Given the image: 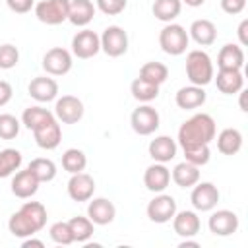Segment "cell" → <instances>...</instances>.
Here are the masks:
<instances>
[{
  "label": "cell",
  "instance_id": "cell-45",
  "mask_svg": "<svg viewBox=\"0 0 248 248\" xmlns=\"http://www.w3.org/2000/svg\"><path fill=\"white\" fill-rule=\"evenodd\" d=\"M246 31H248V19H242V21H240V25H238V39H240V46H246V45H248V35H246Z\"/></svg>",
  "mask_w": 248,
  "mask_h": 248
},
{
  "label": "cell",
  "instance_id": "cell-6",
  "mask_svg": "<svg viewBox=\"0 0 248 248\" xmlns=\"http://www.w3.org/2000/svg\"><path fill=\"white\" fill-rule=\"evenodd\" d=\"M101 37V50L110 56V58H118L122 54H126L128 50V33L120 27V25H108Z\"/></svg>",
  "mask_w": 248,
  "mask_h": 248
},
{
  "label": "cell",
  "instance_id": "cell-35",
  "mask_svg": "<svg viewBox=\"0 0 248 248\" xmlns=\"http://www.w3.org/2000/svg\"><path fill=\"white\" fill-rule=\"evenodd\" d=\"M62 167H64V170L70 172V174L81 172V170H85V167H87V157H85V153H83L81 149L70 147V149H66V151L62 153Z\"/></svg>",
  "mask_w": 248,
  "mask_h": 248
},
{
  "label": "cell",
  "instance_id": "cell-20",
  "mask_svg": "<svg viewBox=\"0 0 248 248\" xmlns=\"http://www.w3.org/2000/svg\"><path fill=\"white\" fill-rule=\"evenodd\" d=\"M147 151H149V157L155 163H169L176 157L178 145L170 136H157L155 140L149 141Z\"/></svg>",
  "mask_w": 248,
  "mask_h": 248
},
{
  "label": "cell",
  "instance_id": "cell-7",
  "mask_svg": "<svg viewBox=\"0 0 248 248\" xmlns=\"http://www.w3.org/2000/svg\"><path fill=\"white\" fill-rule=\"evenodd\" d=\"M159 112L151 105H140L130 114V126L138 136H151L159 128Z\"/></svg>",
  "mask_w": 248,
  "mask_h": 248
},
{
  "label": "cell",
  "instance_id": "cell-4",
  "mask_svg": "<svg viewBox=\"0 0 248 248\" xmlns=\"http://www.w3.org/2000/svg\"><path fill=\"white\" fill-rule=\"evenodd\" d=\"M190 43L188 31L178 25V23H167L161 31H159V45L161 50L170 54V56H180L186 52V46Z\"/></svg>",
  "mask_w": 248,
  "mask_h": 248
},
{
  "label": "cell",
  "instance_id": "cell-32",
  "mask_svg": "<svg viewBox=\"0 0 248 248\" xmlns=\"http://www.w3.org/2000/svg\"><path fill=\"white\" fill-rule=\"evenodd\" d=\"M138 78H141V79H145V81H149L153 85H161L169 78V68L163 62H145L140 68V76Z\"/></svg>",
  "mask_w": 248,
  "mask_h": 248
},
{
  "label": "cell",
  "instance_id": "cell-15",
  "mask_svg": "<svg viewBox=\"0 0 248 248\" xmlns=\"http://www.w3.org/2000/svg\"><path fill=\"white\" fill-rule=\"evenodd\" d=\"M68 196L74 202H89L95 194V180L87 172H76L68 180Z\"/></svg>",
  "mask_w": 248,
  "mask_h": 248
},
{
  "label": "cell",
  "instance_id": "cell-27",
  "mask_svg": "<svg viewBox=\"0 0 248 248\" xmlns=\"http://www.w3.org/2000/svg\"><path fill=\"white\" fill-rule=\"evenodd\" d=\"M170 178L178 188H192L196 182H200V167H196L188 161H182V163L174 165Z\"/></svg>",
  "mask_w": 248,
  "mask_h": 248
},
{
  "label": "cell",
  "instance_id": "cell-19",
  "mask_svg": "<svg viewBox=\"0 0 248 248\" xmlns=\"http://www.w3.org/2000/svg\"><path fill=\"white\" fill-rule=\"evenodd\" d=\"M87 217L95 225H108L116 217V207L107 198H91L87 203Z\"/></svg>",
  "mask_w": 248,
  "mask_h": 248
},
{
  "label": "cell",
  "instance_id": "cell-11",
  "mask_svg": "<svg viewBox=\"0 0 248 248\" xmlns=\"http://www.w3.org/2000/svg\"><path fill=\"white\" fill-rule=\"evenodd\" d=\"M33 132V138H35V143L41 147V149H46V151H52L60 145L62 141V130H60V122L56 120V116L45 120L43 124H39Z\"/></svg>",
  "mask_w": 248,
  "mask_h": 248
},
{
  "label": "cell",
  "instance_id": "cell-38",
  "mask_svg": "<svg viewBox=\"0 0 248 248\" xmlns=\"http://www.w3.org/2000/svg\"><path fill=\"white\" fill-rule=\"evenodd\" d=\"M48 236L52 242L56 244H62V246H68L74 242V236H72V231H70V225L68 221H56L50 225L48 229Z\"/></svg>",
  "mask_w": 248,
  "mask_h": 248
},
{
  "label": "cell",
  "instance_id": "cell-39",
  "mask_svg": "<svg viewBox=\"0 0 248 248\" xmlns=\"http://www.w3.org/2000/svg\"><path fill=\"white\" fill-rule=\"evenodd\" d=\"M21 128V122L14 116V114H0V140H14L17 138Z\"/></svg>",
  "mask_w": 248,
  "mask_h": 248
},
{
  "label": "cell",
  "instance_id": "cell-31",
  "mask_svg": "<svg viewBox=\"0 0 248 248\" xmlns=\"http://www.w3.org/2000/svg\"><path fill=\"white\" fill-rule=\"evenodd\" d=\"M21 163H23V155L17 149H12V147L2 149L0 151V178H8L14 172H17Z\"/></svg>",
  "mask_w": 248,
  "mask_h": 248
},
{
  "label": "cell",
  "instance_id": "cell-49",
  "mask_svg": "<svg viewBox=\"0 0 248 248\" xmlns=\"http://www.w3.org/2000/svg\"><path fill=\"white\" fill-rule=\"evenodd\" d=\"M186 246H194V248H198V246H200V242H198V240H190V238H184V240L180 242V248H186Z\"/></svg>",
  "mask_w": 248,
  "mask_h": 248
},
{
  "label": "cell",
  "instance_id": "cell-47",
  "mask_svg": "<svg viewBox=\"0 0 248 248\" xmlns=\"http://www.w3.org/2000/svg\"><path fill=\"white\" fill-rule=\"evenodd\" d=\"M238 95H240V110H242V112H246V110H248V107H246V91H244V89H240V91H238Z\"/></svg>",
  "mask_w": 248,
  "mask_h": 248
},
{
  "label": "cell",
  "instance_id": "cell-22",
  "mask_svg": "<svg viewBox=\"0 0 248 248\" xmlns=\"http://www.w3.org/2000/svg\"><path fill=\"white\" fill-rule=\"evenodd\" d=\"M207 99V93L203 91V87L200 85H186V87H180L174 95V101H176V107L182 108V110H194L198 107H202Z\"/></svg>",
  "mask_w": 248,
  "mask_h": 248
},
{
  "label": "cell",
  "instance_id": "cell-30",
  "mask_svg": "<svg viewBox=\"0 0 248 248\" xmlns=\"http://www.w3.org/2000/svg\"><path fill=\"white\" fill-rule=\"evenodd\" d=\"M68 225H70L74 242H81V244H85V242L93 236V232H95V223H93L89 217H81V215L72 217V219L68 221Z\"/></svg>",
  "mask_w": 248,
  "mask_h": 248
},
{
  "label": "cell",
  "instance_id": "cell-34",
  "mask_svg": "<svg viewBox=\"0 0 248 248\" xmlns=\"http://www.w3.org/2000/svg\"><path fill=\"white\" fill-rule=\"evenodd\" d=\"M27 169L35 174V178H37L39 182H50V180H54V176H56V165H54L52 159H46V157H37V159H33V161L27 165Z\"/></svg>",
  "mask_w": 248,
  "mask_h": 248
},
{
  "label": "cell",
  "instance_id": "cell-3",
  "mask_svg": "<svg viewBox=\"0 0 248 248\" xmlns=\"http://www.w3.org/2000/svg\"><path fill=\"white\" fill-rule=\"evenodd\" d=\"M186 78L192 85H200V87H205L207 83L213 81L215 70H213V62L205 50L196 48L186 54Z\"/></svg>",
  "mask_w": 248,
  "mask_h": 248
},
{
  "label": "cell",
  "instance_id": "cell-9",
  "mask_svg": "<svg viewBox=\"0 0 248 248\" xmlns=\"http://www.w3.org/2000/svg\"><path fill=\"white\" fill-rule=\"evenodd\" d=\"M74 66L72 52L62 46H52L43 56V70L48 76H66Z\"/></svg>",
  "mask_w": 248,
  "mask_h": 248
},
{
  "label": "cell",
  "instance_id": "cell-42",
  "mask_svg": "<svg viewBox=\"0 0 248 248\" xmlns=\"http://www.w3.org/2000/svg\"><path fill=\"white\" fill-rule=\"evenodd\" d=\"M246 8V0H221V10L229 16H236Z\"/></svg>",
  "mask_w": 248,
  "mask_h": 248
},
{
  "label": "cell",
  "instance_id": "cell-1",
  "mask_svg": "<svg viewBox=\"0 0 248 248\" xmlns=\"http://www.w3.org/2000/svg\"><path fill=\"white\" fill-rule=\"evenodd\" d=\"M46 225V207L41 202H25L8 219V229L16 238H27L43 231Z\"/></svg>",
  "mask_w": 248,
  "mask_h": 248
},
{
  "label": "cell",
  "instance_id": "cell-17",
  "mask_svg": "<svg viewBox=\"0 0 248 248\" xmlns=\"http://www.w3.org/2000/svg\"><path fill=\"white\" fill-rule=\"evenodd\" d=\"M172 221V229L178 236L182 238H192L200 232L202 229V221L198 217L196 211H190V209H184V211H176L174 217L170 219Z\"/></svg>",
  "mask_w": 248,
  "mask_h": 248
},
{
  "label": "cell",
  "instance_id": "cell-37",
  "mask_svg": "<svg viewBox=\"0 0 248 248\" xmlns=\"http://www.w3.org/2000/svg\"><path fill=\"white\" fill-rule=\"evenodd\" d=\"M184 151V161L196 165V167H203L209 163L211 159V151H209V143H198V145H186L182 147Z\"/></svg>",
  "mask_w": 248,
  "mask_h": 248
},
{
  "label": "cell",
  "instance_id": "cell-44",
  "mask_svg": "<svg viewBox=\"0 0 248 248\" xmlns=\"http://www.w3.org/2000/svg\"><path fill=\"white\" fill-rule=\"evenodd\" d=\"M12 97H14V87L8 81L0 79V107H6L12 101Z\"/></svg>",
  "mask_w": 248,
  "mask_h": 248
},
{
  "label": "cell",
  "instance_id": "cell-16",
  "mask_svg": "<svg viewBox=\"0 0 248 248\" xmlns=\"http://www.w3.org/2000/svg\"><path fill=\"white\" fill-rule=\"evenodd\" d=\"M27 93L39 101V103H50L58 97V83L56 79L52 78H46V76H37L29 81L27 85Z\"/></svg>",
  "mask_w": 248,
  "mask_h": 248
},
{
  "label": "cell",
  "instance_id": "cell-26",
  "mask_svg": "<svg viewBox=\"0 0 248 248\" xmlns=\"http://www.w3.org/2000/svg\"><path fill=\"white\" fill-rule=\"evenodd\" d=\"M95 17V6L91 0H70L68 21L76 27H85Z\"/></svg>",
  "mask_w": 248,
  "mask_h": 248
},
{
  "label": "cell",
  "instance_id": "cell-43",
  "mask_svg": "<svg viewBox=\"0 0 248 248\" xmlns=\"http://www.w3.org/2000/svg\"><path fill=\"white\" fill-rule=\"evenodd\" d=\"M6 4H8V8H10L12 12H16V14H27V12H31V8L35 6L33 0H6Z\"/></svg>",
  "mask_w": 248,
  "mask_h": 248
},
{
  "label": "cell",
  "instance_id": "cell-40",
  "mask_svg": "<svg viewBox=\"0 0 248 248\" xmlns=\"http://www.w3.org/2000/svg\"><path fill=\"white\" fill-rule=\"evenodd\" d=\"M19 62V50L17 46L6 43L0 45V70H12Z\"/></svg>",
  "mask_w": 248,
  "mask_h": 248
},
{
  "label": "cell",
  "instance_id": "cell-13",
  "mask_svg": "<svg viewBox=\"0 0 248 248\" xmlns=\"http://www.w3.org/2000/svg\"><path fill=\"white\" fill-rule=\"evenodd\" d=\"M145 213H147L149 221H153V223H159V225L169 223L176 213V200L172 196H169V194L159 192V196H155L147 203Z\"/></svg>",
  "mask_w": 248,
  "mask_h": 248
},
{
  "label": "cell",
  "instance_id": "cell-2",
  "mask_svg": "<svg viewBox=\"0 0 248 248\" xmlns=\"http://www.w3.org/2000/svg\"><path fill=\"white\" fill-rule=\"evenodd\" d=\"M217 128L213 116L207 112H198L182 122L178 128V143L180 147L186 145H198V143H211L215 140Z\"/></svg>",
  "mask_w": 248,
  "mask_h": 248
},
{
  "label": "cell",
  "instance_id": "cell-5",
  "mask_svg": "<svg viewBox=\"0 0 248 248\" xmlns=\"http://www.w3.org/2000/svg\"><path fill=\"white\" fill-rule=\"evenodd\" d=\"M35 17L46 25H60L68 19L70 0H41L35 6Z\"/></svg>",
  "mask_w": 248,
  "mask_h": 248
},
{
  "label": "cell",
  "instance_id": "cell-46",
  "mask_svg": "<svg viewBox=\"0 0 248 248\" xmlns=\"http://www.w3.org/2000/svg\"><path fill=\"white\" fill-rule=\"evenodd\" d=\"M21 246H23V248H29V246H37V248H43V246H45V242H43V240H39V238L27 236V238H23Z\"/></svg>",
  "mask_w": 248,
  "mask_h": 248
},
{
  "label": "cell",
  "instance_id": "cell-41",
  "mask_svg": "<svg viewBox=\"0 0 248 248\" xmlns=\"http://www.w3.org/2000/svg\"><path fill=\"white\" fill-rule=\"evenodd\" d=\"M128 0H97V8L105 16H118L126 10Z\"/></svg>",
  "mask_w": 248,
  "mask_h": 248
},
{
  "label": "cell",
  "instance_id": "cell-24",
  "mask_svg": "<svg viewBox=\"0 0 248 248\" xmlns=\"http://www.w3.org/2000/svg\"><path fill=\"white\" fill-rule=\"evenodd\" d=\"M188 37L194 39L200 46H209L217 39V27L211 19H196L188 29Z\"/></svg>",
  "mask_w": 248,
  "mask_h": 248
},
{
  "label": "cell",
  "instance_id": "cell-12",
  "mask_svg": "<svg viewBox=\"0 0 248 248\" xmlns=\"http://www.w3.org/2000/svg\"><path fill=\"white\" fill-rule=\"evenodd\" d=\"M101 50V37L91 29H81L72 37V54L87 60Z\"/></svg>",
  "mask_w": 248,
  "mask_h": 248
},
{
  "label": "cell",
  "instance_id": "cell-28",
  "mask_svg": "<svg viewBox=\"0 0 248 248\" xmlns=\"http://www.w3.org/2000/svg\"><path fill=\"white\" fill-rule=\"evenodd\" d=\"M217 149L223 155H236L242 149V134L236 128H225L217 136Z\"/></svg>",
  "mask_w": 248,
  "mask_h": 248
},
{
  "label": "cell",
  "instance_id": "cell-10",
  "mask_svg": "<svg viewBox=\"0 0 248 248\" xmlns=\"http://www.w3.org/2000/svg\"><path fill=\"white\" fill-rule=\"evenodd\" d=\"M219 190L213 182H196L192 186V194H190V202L194 205L196 211H211L217 207L219 203Z\"/></svg>",
  "mask_w": 248,
  "mask_h": 248
},
{
  "label": "cell",
  "instance_id": "cell-8",
  "mask_svg": "<svg viewBox=\"0 0 248 248\" xmlns=\"http://www.w3.org/2000/svg\"><path fill=\"white\" fill-rule=\"evenodd\" d=\"M83 103L76 95H62L60 99L56 97L54 103V116L62 124H78L83 118Z\"/></svg>",
  "mask_w": 248,
  "mask_h": 248
},
{
  "label": "cell",
  "instance_id": "cell-21",
  "mask_svg": "<svg viewBox=\"0 0 248 248\" xmlns=\"http://www.w3.org/2000/svg\"><path fill=\"white\" fill-rule=\"evenodd\" d=\"M39 180L35 178V174L29 170V169H25V170H17L16 172V176L12 178V194L16 196V198H19V200H27V198H31V196H35L37 194V190H39Z\"/></svg>",
  "mask_w": 248,
  "mask_h": 248
},
{
  "label": "cell",
  "instance_id": "cell-36",
  "mask_svg": "<svg viewBox=\"0 0 248 248\" xmlns=\"http://www.w3.org/2000/svg\"><path fill=\"white\" fill-rule=\"evenodd\" d=\"M52 116H54V112H50V110L45 108V107L35 105V107H27V108L23 110V114H21V124H23L27 130H35L39 124H43L45 120H48V118H52Z\"/></svg>",
  "mask_w": 248,
  "mask_h": 248
},
{
  "label": "cell",
  "instance_id": "cell-48",
  "mask_svg": "<svg viewBox=\"0 0 248 248\" xmlns=\"http://www.w3.org/2000/svg\"><path fill=\"white\" fill-rule=\"evenodd\" d=\"M180 2L186 4V6H190V8H200V6H203L205 0H180Z\"/></svg>",
  "mask_w": 248,
  "mask_h": 248
},
{
  "label": "cell",
  "instance_id": "cell-29",
  "mask_svg": "<svg viewBox=\"0 0 248 248\" xmlns=\"http://www.w3.org/2000/svg\"><path fill=\"white\" fill-rule=\"evenodd\" d=\"M180 10H182L180 0H155L151 6L155 19L165 21V23H172V19H176L180 16Z\"/></svg>",
  "mask_w": 248,
  "mask_h": 248
},
{
  "label": "cell",
  "instance_id": "cell-23",
  "mask_svg": "<svg viewBox=\"0 0 248 248\" xmlns=\"http://www.w3.org/2000/svg\"><path fill=\"white\" fill-rule=\"evenodd\" d=\"M217 66H219V70H242V66H244L242 46L232 45V43H227L225 46H221V50L217 54Z\"/></svg>",
  "mask_w": 248,
  "mask_h": 248
},
{
  "label": "cell",
  "instance_id": "cell-33",
  "mask_svg": "<svg viewBox=\"0 0 248 248\" xmlns=\"http://www.w3.org/2000/svg\"><path fill=\"white\" fill-rule=\"evenodd\" d=\"M130 93L140 103H151L153 99L159 97V85H153V83H149L141 78H136L130 83Z\"/></svg>",
  "mask_w": 248,
  "mask_h": 248
},
{
  "label": "cell",
  "instance_id": "cell-14",
  "mask_svg": "<svg viewBox=\"0 0 248 248\" xmlns=\"http://www.w3.org/2000/svg\"><path fill=\"white\" fill-rule=\"evenodd\" d=\"M238 225H240L238 215L234 211H231V209H217L207 219L209 232H213L215 236H231V234H234L238 231Z\"/></svg>",
  "mask_w": 248,
  "mask_h": 248
},
{
  "label": "cell",
  "instance_id": "cell-25",
  "mask_svg": "<svg viewBox=\"0 0 248 248\" xmlns=\"http://www.w3.org/2000/svg\"><path fill=\"white\" fill-rule=\"evenodd\" d=\"M213 79L217 89L225 95H236L240 89H244V76L240 70H219L217 78Z\"/></svg>",
  "mask_w": 248,
  "mask_h": 248
},
{
  "label": "cell",
  "instance_id": "cell-18",
  "mask_svg": "<svg viewBox=\"0 0 248 248\" xmlns=\"http://www.w3.org/2000/svg\"><path fill=\"white\" fill-rule=\"evenodd\" d=\"M143 184L149 192H165L170 184V170L165 167V163H153L143 172Z\"/></svg>",
  "mask_w": 248,
  "mask_h": 248
}]
</instances>
